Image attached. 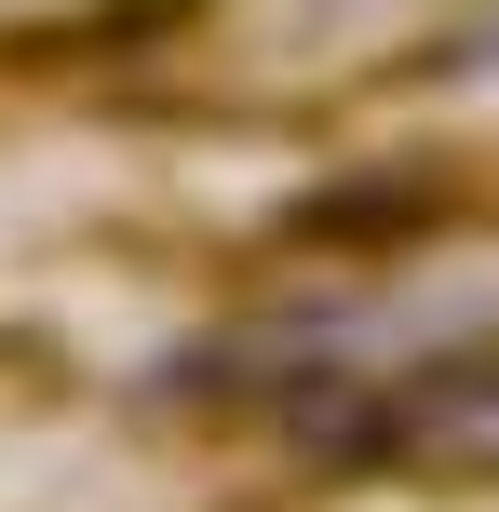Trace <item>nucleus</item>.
I'll return each instance as SVG.
<instances>
[{
    "instance_id": "1",
    "label": "nucleus",
    "mask_w": 499,
    "mask_h": 512,
    "mask_svg": "<svg viewBox=\"0 0 499 512\" xmlns=\"http://www.w3.org/2000/svg\"><path fill=\"white\" fill-rule=\"evenodd\" d=\"M486 68H499V41H486Z\"/></svg>"
}]
</instances>
